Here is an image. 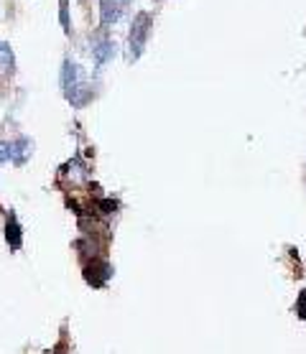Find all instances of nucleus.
I'll list each match as a JSON object with an SVG mask.
<instances>
[{
  "label": "nucleus",
  "mask_w": 306,
  "mask_h": 354,
  "mask_svg": "<svg viewBox=\"0 0 306 354\" xmlns=\"http://www.w3.org/2000/svg\"><path fill=\"white\" fill-rule=\"evenodd\" d=\"M92 56H94V64H97V67H105V64L115 56V44H110V41L97 44V46L92 49Z\"/></svg>",
  "instance_id": "nucleus-6"
},
{
  "label": "nucleus",
  "mask_w": 306,
  "mask_h": 354,
  "mask_svg": "<svg viewBox=\"0 0 306 354\" xmlns=\"http://www.w3.org/2000/svg\"><path fill=\"white\" fill-rule=\"evenodd\" d=\"M59 18H62V26H64V31H69V0H62Z\"/></svg>",
  "instance_id": "nucleus-11"
},
{
  "label": "nucleus",
  "mask_w": 306,
  "mask_h": 354,
  "mask_svg": "<svg viewBox=\"0 0 306 354\" xmlns=\"http://www.w3.org/2000/svg\"><path fill=\"white\" fill-rule=\"evenodd\" d=\"M8 161V143H0V163Z\"/></svg>",
  "instance_id": "nucleus-13"
},
{
  "label": "nucleus",
  "mask_w": 306,
  "mask_h": 354,
  "mask_svg": "<svg viewBox=\"0 0 306 354\" xmlns=\"http://www.w3.org/2000/svg\"><path fill=\"white\" fill-rule=\"evenodd\" d=\"M28 150H31V141L28 138H18V141L8 143V158L15 161V163H23Z\"/></svg>",
  "instance_id": "nucleus-5"
},
{
  "label": "nucleus",
  "mask_w": 306,
  "mask_h": 354,
  "mask_svg": "<svg viewBox=\"0 0 306 354\" xmlns=\"http://www.w3.org/2000/svg\"><path fill=\"white\" fill-rule=\"evenodd\" d=\"M128 3L130 0H100V21H102V26H112L123 15V8Z\"/></svg>",
  "instance_id": "nucleus-3"
},
{
  "label": "nucleus",
  "mask_w": 306,
  "mask_h": 354,
  "mask_svg": "<svg viewBox=\"0 0 306 354\" xmlns=\"http://www.w3.org/2000/svg\"><path fill=\"white\" fill-rule=\"evenodd\" d=\"M110 276H112V268H110L105 260H92V263L84 268V278H87V283H92V285L107 283Z\"/></svg>",
  "instance_id": "nucleus-2"
},
{
  "label": "nucleus",
  "mask_w": 306,
  "mask_h": 354,
  "mask_svg": "<svg viewBox=\"0 0 306 354\" xmlns=\"http://www.w3.org/2000/svg\"><path fill=\"white\" fill-rule=\"evenodd\" d=\"M148 28H151V15L148 13H138L133 21V31H130V49H133V59L141 56L146 38H148Z\"/></svg>",
  "instance_id": "nucleus-1"
},
{
  "label": "nucleus",
  "mask_w": 306,
  "mask_h": 354,
  "mask_svg": "<svg viewBox=\"0 0 306 354\" xmlns=\"http://www.w3.org/2000/svg\"><path fill=\"white\" fill-rule=\"evenodd\" d=\"M76 76H79V71L72 62H64V71H62V84H64V89H69L72 84H76Z\"/></svg>",
  "instance_id": "nucleus-8"
},
{
  "label": "nucleus",
  "mask_w": 306,
  "mask_h": 354,
  "mask_svg": "<svg viewBox=\"0 0 306 354\" xmlns=\"http://www.w3.org/2000/svg\"><path fill=\"white\" fill-rule=\"evenodd\" d=\"M0 69L3 71L13 69V51H10L8 44H0Z\"/></svg>",
  "instance_id": "nucleus-9"
},
{
  "label": "nucleus",
  "mask_w": 306,
  "mask_h": 354,
  "mask_svg": "<svg viewBox=\"0 0 306 354\" xmlns=\"http://www.w3.org/2000/svg\"><path fill=\"white\" fill-rule=\"evenodd\" d=\"M5 240H8V245L13 250L21 247V227H18L15 219H8V224H5Z\"/></svg>",
  "instance_id": "nucleus-7"
},
{
  "label": "nucleus",
  "mask_w": 306,
  "mask_h": 354,
  "mask_svg": "<svg viewBox=\"0 0 306 354\" xmlns=\"http://www.w3.org/2000/svg\"><path fill=\"white\" fill-rule=\"evenodd\" d=\"M67 100L74 105V107H84L89 100H92V89L87 84H72L67 89Z\"/></svg>",
  "instance_id": "nucleus-4"
},
{
  "label": "nucleus",
  "mask_w": 306,
  "mask_h": 354,
  "mask_svg": "<svg viewBox=\"0 0 306 354\" xmlns=\"http://www.w3.org/2000/svg\"><path fill=\"white\" fill-rule=\"evenodd\" d=\"M49 354H62V352H59V349H54V352H49Z\"/></svg>",
  "instance_id": "nucleus-14"
},
{
  "label": "nucleus",
  "mask_w": 306,
  "mask_h": 354,
  "mask_svg": "<svg viewBox=\"0 0 306 354\" xmlns=\"http://www.w3.org/2000/svg\"><path fill=\"white\" fill-rule=\"evenodd\" d=\"M97 209H100L102 214H112L115 209H118V204H115L112 199H100V202H97Z\"/></svg>",
  "instance_id": "nucleus-10"
},
{
  "label": "nucleus",
  "mask_w": 306,
  "mask_h": 354,
  "mask_svg": "<svg viewBox=\"0 0 306 354\" xmlns=\"http://www.w3.org/2000/svg\"><path fill=\"white\" fill-rule=\"evenodd\" d=\"M296 311H299L301 319H306V290L299 296V301H296Z\"/></svg>",
  "instance_id": "nucleus-12"
}]
</instances>
